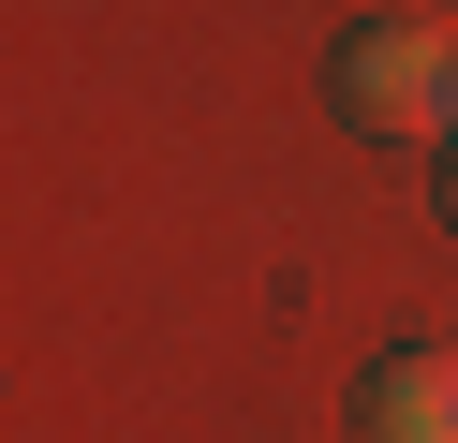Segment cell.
<instances>
[{"instance_id": "2", "label": "cell", "mask_w": 458, "mask_h": 443, "mask_svg": "<svg viewBox=\"0 0 458 443\" xmlns=\"http://www.w3.org/2000/svg\"><path fill=\"white\" fill-rule=\"evenodd\" d=\"M355 429L369 443H458V340H399L355 384Z\"/></svg>"}, {"instance_id": "3", "label": "cell", "mask_w": 458, "mask_h": 443, "mask_svg": "<svg viewBox=\"0 0 458 443\" xmlns=\"http://www.w3.org/2000/svg\"><path fill=\"white\" fill-rule=\"evenodd\" d=\"M428 192H444V236H458V148H444V177H428Z\"/></svg>"}, {"instance_id": "1", "label": "cell", "mask_w": 458, "mask_h": 443, "mask_svg": "<svg viewBox=\"0 0 458 443\" xmlns=\"http://www.w3.org/2000/svg\"><path fill=\"white\" fill-rule=\"evenodd\" d=\"M340 104L369 133H458V30H414V15L355 30L340 45Z\"/></svg>"}, {"instance_id": "4", "label": "cell", "mask_w": 458, "mask_h": 443, "mask_svg": "<svg viewBox=\"0 0 458 443\" xmlns=\"http://www.w3.org/2000/svg\"><path fill=\"white\" fill-rule=\"evenodd\" d=\"M444 148H458V133H444Z\"/></svg>"}]
</instances>
